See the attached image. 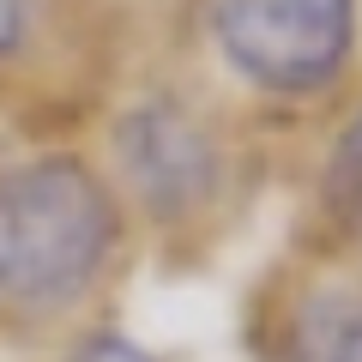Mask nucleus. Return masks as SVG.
<instances>
[{"instance_id": "6", "label": "nucleus", "mask_w": 362, "mask_h": 362, "mask_svg": "<svg viewBox=\"0 0 362 362\" xmlns=\"http://www.w3.org/2000/svg\"><path fill=\"white\" fill-rule=\"evenodd\" d=\"M73 362H157V356H145V350L133 344V338H121V332H97V338L78 344Z\"/></svg>"}, {"instance_id": "4", "label": "nucleus", "mask_w": 362, "mask_h": 362, "mask_svg": "<svg viewBox=\"0 0 362 362\" xmlns=\"http://www.w3.org/2000/svg\"><path fill=\"white\" fill-rule=\"evenodd\" d=\"M272 362H362V284H314L290 302Z\"/></svg>"}, {"instance_id": "1", "label": "nucleus", "mask_w": 362, "mask_h": 362, "mask_svg": "<svg viewBox=\"0 0 362 362\" xmlns=\"http://www.w3.org/2000/svg\"><path fill=\"white\" fill-rule=\"evenodd\" d=\"M121 242L115 194L78 157H37L0 175V320L66 314Z\"/></svg>"}, {"instance_id": "2", "label": "nucleus", "mask_w": 362, "mask_h": 362, "mask_svg": "<svg viewBox=\"0 0 362 362\" xmlns=\"http://www.w3.org/2000/svg\"><path fill=\"white\" fill-rule=\"evenodd\" d=\"M218 54L272 97L326 90L356 42V0H211Z\"/></svg>"}, {"instance_id": "7", "label": "nucleus", "mask_w": 362, "mask_h": 362, "mask_svg": "<svg viewBox=\"0 0 362 362\" xmlns=\"http://www.w3.org/2000/svg\"><path fill=\"white\" fill-rule=\"evenodd\" d=\"M25 30H30V0H0V61L18 54Z\"/></svg>"}, {"instance_id": "3", "label": "nucleus", "mask_w": 362, "mask_h": 362, "mask_svg": "<svg viewBox=\"0 0 362 362\" xmlns=\"http://www.w3.org/2000/svg\"><path fill=\"white\" fill-rule=\"evenodd\" d=\"M115 163H121V181L133 187V199L157 218H194L199 206H211V194L223 181L218 139L169 97L133 103L121 115Z\"/></svg>"}, {"instance_id": "5", "label": "nucleus", "mask_w": 362, "mask_h": 362, "mask_svg": "<svg viewBox=\"0 0 362 362\" xmlns=\"http://www.w3.org/2000/svg\"><path fill=\"white\" fill-rule=\"evenodd\" d=\"M326 206H332L350 230H362V115L338 133V151H332V163H326Z\"/></svg>"}]
</instances>
